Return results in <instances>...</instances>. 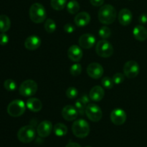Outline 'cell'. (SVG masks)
Returning a JSON list of instances; mask_svg holds the SVG:
<instances>
[{
    "mask_svg": "<svg viewBox=\"0 0 147 147\" xmlns=\"http://www.w3.org/2000/svg\"><path fill=\"white\" fill-rule=\"evenodd\" d=\"M98 20L103 24H111L116 18V9L111 4L101 6L98 11Z\"/></svg>",
    "mask_w": 147,
    "mask_h": 147,
    "instance_id": "6da1fadb",
    "label": "cell"
},
{
    "mask_svg": "<svg viewBox=\"0 0 147 147\" xmlns=\"http://www.w3.org/2000/svg\"><path fill=\"white\" fill-rule=\"evenodd\" d=\"M29 14L32 21L36 24L42 23L45 20L46 10L43 5L40 3L33 4L30 7Z\"/></svg>",
    "mask_w": 147,
    "mask_h": 147,
    "instance_id": "7a4b0ae2",
    "label": "cell"
},
{
    "mask_svg": "<svg viewBox=\"0 0 147 147\" xmlns=\"http://www.w3.org/2000/svg\"><path fill=\"white\" fill-rule=\"evenodd\" d=\"M90 126L84 119L76 120L72 125L73 134L78 138L83 139L88 136L90 133Z\"/></svg>",
    "mask_w": 147,
    "mask_h": 147,
    "instance_id": "3957f363",
    "label": "cell"
},
{
    "mask_svg": "<svg viewBox=\"0 0 147 147\" xmlns=\"http://www.w3.org/2000/svg\"><path fill=\"white\" fill-rule=\"evenodd\" d=\"M35 129L31 125L23 126L17 132L19 141L24 144H28L32 142L35 138Z\"/></svg>",
    "mask_w": 147,
    "mask_h": 147,
    "instance_id": "277c9868",
    "label": "cell"
},
{
    "mask_svg": "<svg viewBox=\"0 0 147 147\" xmlns=\"http://www.w3.org/2000/svg\"><path fill=\"white\" fill-rule=\"evenodd\" d=\"M26 109V105L22 100H14L10 102L7 106V113L12 117H19L24 113Z\"/></svg>",
    "mask_w": 147,
    "mask_h": 147,
    "instance_id": "5b68a950",
    "label": "cell"
},
{
    "mask_svg": "<svg viewBox=\"0 0 147 147\" xmlns=\"http://www.w3.org/2000/svg\"><path fill=\"white\" fill-rule=\"evenodd\" d=\"M96 52L100 57L107 58L113 55V47L109 41L106 40H101L96 44Z\"/></svg>",
    "mask_w": 147,
    "mask_h": 147,
    "instance_id": "8992f818",
    "label": "cell"
},
{
    "mask_svg": "<svg viewBox=\"0 0 147 147\" xmlns=\"http://www.w3.org/2000/svg\"><path fill=\"white\" fill-rule=\"evenodd\" d=\"M37 88L38 86L35 81L27 80L20 85L19 92L20 94L24 97H32L37 93Z\"/></svg>",
    "mask_w": 147,
    "mask_h": 147,
    "instance_id": "52a82bcc",
    "label": "cell"
},
{
    "mask_svg": "<svg viewBox=\"0 0 147 147\" xmlns=\"http://www.w3.org/2000/svg\"><path fill=\"white\" fill-rule=\"evenodd\" d=\"M86 115L93 122H98L103 116L101 109L95 103H89L86 109Z\"/></svg>",
    "mask_w": 147,
    "mask_h": 147,
    "instance_id": "ba28073f",
    "label": "cell"
},
{
    "mask_svg": "<svg viewBox=\"0 0 147 147\" xmlns=\"http://www.w3.org/2000/svg\"><path fill=\"white\" fill-rule=\"evenodd\" d=\"M140 67L139 64L134 60H129L123 66V73L129 79L136 78L139 75Z\"/></svg>",
    "mask_w": 147,
    "mask_h": 147,
    "instance_id": "9c48e42d",
    "label": "cell"
},
{
    "mask_svg": "<svg viewBox=\"0 0 147 147\" xmlns=\"http://www.w3.org/2000/svg\"><path fill=\"white\" fill-rule=\"evenodd\" d=\"M111 120L116 126L123 125L126 121V113L121 109H116L111 113Z\"/></svg>",
    "mask_w": 147,
    "mask_h": 147,
    "instance_id": "30bf717a",
    "label": "cell"
},
{
    "mask_svg": "<svg viewBox=\"0 0 147 147\" xmlns=\"http://www.w3.org/2000/svg\"><path fill=\"white\" fill-rule=\"evenodd\" d=\"M87 73L90 78L93 79H99L103 74V68L98 63H92L87 67Z\"/></svg>",
    "mask_w": 147,
    "mask_h": 147,
    "instance_id": "8fae6325",
    "label": "cell"
},
{
    "mask_svg": "<svg viewBox=\"0 0 147 147\" xmlns=\"http://www.w3.org/2000/svg\"><path fill=\"white\" fill-rule=\"evenodd\" d=\"M78 44L82 48L90 49L96 44V37L89 33L83 34L79 38Z\"/></svg>",
    "mask_w": 147,
    "mask_h": 147,
    "instance_id": "7c38bea8",
    "label": "cell"
},
{
    "mask_svg": "<svg viewBox=\"0 0 147 147\" xmlns=\"http://www.w3.org/2000/svg\"><path fill=\"white\" fill-rule=\"evenodd\" d=\"M78 112L75 106L71 105H67L65 106L62 110V116L65 120L67 121H73L77 119L78 116Z\"/></svg>",
    "mask_w": 147,
    "mask_h": 147,
    "instance_id": "4fadbf2b",
    "label": "cell"
},
{
    "mask_svg": "<svg viewBox=\"0 0 147 147\" xmlns=\"http://www.w3.org/2000/svg\"><path fill=\"white\" fill-rule=\"evenodd\" d=\"M53 130V124L50 121H43L38 125L37 129V134L42 138H46L50 136Z\"/></svg>",
    "mask_w": 147,
    "mask_h": 147,
    "instance_id": "5bb4252c",
    "label": "cell"
},
{
    "mask_svg": "<svg viewBox=\"0 0 147 147\" xmlns=\"http://www.w3.org/2000/svg\"><path fill=\"white\" fill-rule=\"evenodd\" d=\"M67 56L72 61L78 62L83 57V51L79 46L73 45L69 47L67 50Z\"/></svg>",
    "mask_w": 147,
    "mask_h": 147,
    "instance_id": "9a60e30c",
    "label": "cell"
},
{
    "mask_svg": "<svg viewBox=\"0 0 147 147\" xmlns=\"http://www.w3.org/2000/svg\"><path fill=\"white\" fill-rule=\"evenodd\" d=\"M41 45V40L38 36L32 35L27 37L24 42V47L27 50L33 51L39 48Z\"/></svg>",
    "mask_w": 147,
    "mask_h": 147,
    "instance_id": "2e32d148",
    "label": "cell"
},
{
    "mask_svg": "<svg viewBox=\"0 0 147 147\" xmlns=\"http://www.w3.org/2000/svg\"><path fill=\"white\" fill-rule=\"evenodd\" d=\"M119 22L121 25L127 26L132 21V13L128 9H122L118 15Z\"/></svg>",
    "mask_w": 147,
    "mask_h": 147,
    "instance_id": "e0dca14e",
    "label": "cell"
},
{
    "mask_svg": "<svg viewBox=\"0 0 147 147\" xmlns=\"http://www.w3.org/2000/svg\"><path fill=\"white\" fill-rule=\"evenodd\" d=\"M75 24L78 27H83L88 25L90 22V16L88 13L80 12L75 17L74 19Z\"/></svg>",
    "mask_w": 147,
    "mask_h": 147,
    "instance_id": "ac0fdd59",
    "label": "cell"
},
{
    "mask_svg": "<svg viewBox=\"0 0 147 147\" xmlns=\"http://www.w3.org/2000/svg\"><path fill=\"white\" fill-rule=\"evenodd\" d=\"M104 90L101 86H96L93 87L89 93V97L93 101L98 102L104 97Z\"/></svg>",
    "mask_w": 147,
    "mask_h": 147,
    "instance_id": "d6986e66",
    "label": "cell"
},
{
    "mask_svg": "<svg viewBox=\"0 0 147 147\" xmlns=\"http://www.w3.org/2000/svg\"><path fill=\"white\" fill-rule=\"evenodd\" d=\"M134 37L138 41L143 42L147 39V30L142 25H137L133 30Z\"/></svg>",
    "mask_w": 147,
    "mask_h": 147,
    "instance_id": "ffe728a7",
    "label": "cell"
},
{
    "mask_svg": "<svg viewBox=\"0 0 147 147\" xmlns=\"http://www.w3.org/2000/svg\"><path fill=\"white\" fill-rule=\"evenodd\" d=\"M26 106L31 111L39 112L40 111H41L42 108V103L40 101V100L36 98H30L27 100Z\"/></svg>",
    "mask_w": 147,
    "mask_h": 147,
    "instance_id": "44dd1931",
    "label": "cell"
},
{
    "mask_svg": "<svg viewBox=\"0 0 147 147\" xmlns=\"http://www.w3.org/2000/svg\"><path fill=\"white\" fill-rule=\"evenodd\" d=\"M11 27V21L7 15H0V32L5 33Z\"/></svg>",
    "mask_w": 147,
    "mask_h": 147,
    "instance_id": "7402d4cb",
    "label": "cell"
},
{
    "mask_svg": "<svg viewBox=\"0 0 147 147\" xmlns=\"http://www.w3.org/2000/svg\"><path fill=\"white\" fill-rule=\"evenodd\" d=\"M53 131H54V133L56 136L61 137V136H64L67 134V127L64 123H58L55 125Z\"/></svg>",
    "mask_w": 147,
    "mask_h": 147,
    "instance_id": "603a6c76",
    "label": "cell"
},
{
    "mask_svg": "<svg viewBox=\"0 0 147 147\" xmlns=\"http://www.w3.org/2000/svg\"><path fill=\"white\" fill-rule=\"evenodd\" d=\"M67 10L70 14H77L80 10V4L76 0H70L67 3Z\"/></svg>",
    "mask_w": 147,
    "mask_h": 147,
    "instance_id": "cb8c5ba5",
    "label": "cell"
},
{
    "mask_svg": "<svg viewBox=\"0 0 147 147\" xmlns=\"http://www.w3.org/2000/svg\"><path fill=\"white\" fill-rule=\"evenodd\" d=\"M50 4L53 9L61 11L67 5V0H51Z\"/></svg>",
    "mask_w": 147,
    "mask_h": 147,
    "instance_id": "d4e9b609",
    "label": "cell"
},
{
    "mask_svg": "<svg viewBox=\"0 0 147 147\" xmlns=\"http://www.w3.org/2000/svg\"><path fill=\"white\" fill-rule=\"evenodd\" d=\"M45 30L47 32V33H53L56 30V27H57V25H56L55 22L52 19H47L45 21L44 24Z\"/></svg>",
    "mask_w": 147,
    "mask_h": 147,
    "instance_id": "484cf974",
    "label": "cell"
},
{
    "mask_svg": "<svg viewBox=\"0 0 147 147\" xmlns=\"http://www.w3.org/2000/svg\"><path fill=\"white\" fill-rule=\"evenodd\" d=\"M86 104L83 103L80 98L77 100L75 103V107L77 109L78 112L80 115H84L86 113Z\"/></svg>",
    "mask_w": 147,
    "mask_h": 147,
    "instance_id": "4316f807",
    "label": "cell"
},
{
    "mask_svg": "<svg viewBox=\"0 0 147 147\" xmlns=\"http://www.w3.org/2000/svg\"><path fill=\"white\" fill-rule=\"evenodd\" d=\"M4 87L7 91H14L17 88V83L12 79H7L4 81Z\"/></svg>",
    "mask_w": 147,
    "mask_h": 147,
    "instance_id": "83f0119b",
    "label": "cell"
},
{
    "mask_svg": "<svg viewBox=\"0 0 147 147\" xmlns=\"http://www.w3.org/2000/svg\"><path fill=\"white\" fill-rule=\"evenodd\" d=\"M99 36L101 37L103 40H106V39L109 38L111 34V31L110 28H109L106 26H103V27H100V29L98 31Z\"/></svg>",
    "mask_w": 147,
    "mask_h": 147,
    "instance_id": "f1b7e54d",
    "label": "cell"
},
{
    "mask_svg": "<svg viewBox=\"0 0 147 147\" xmlns=\"http://www.w3.org/2000/svg\"><path fill=\"white\" fill-rule=\"evenodd\" d=\"M82 72V66L79 63L73 64L70 68V73L73 76H78Z\"/></svg>",
    "mask_w": 147,
    "mask_h": 147,
    "instance_id": "f546056e",
    "label": "cell"
},
{
    "mask_svg": "<svg viewBox=\"0 0 147 147\" xmlns=\"http://www.w3.org/2000/svg\"><path fill=\"white\" fill-rule=\"evenodd\" d=\"M101 83L103 87L107 89H111L114 86V82H113V78L110 77H104L101 80Z\"/></svg>",
    "mask_w": 147,
    "mask_h": 147,
    "instance_id": "4dcf8cb0",
    "label": "cell"
},
{
    "mask_svg": "<svg viewBox=\"0 0 147 147\" xmlns=\"http://www.w3.org/2000/svg\"><path fill=\"white\" fill-rule=\"evenodd\" d=\"M78 95V91L75 87H70L66 90V96L68 98L73 99L76 98Z\"/></svg>",
    "mask_w": 147,
    "mask_h": 147,
    "instance_id": "1f68e13d",
    "label": "cell"
},
{
    "mask_svg": "<svg viewBox=\"0 0 147 147\" xmlns=\"http://www.w3.org/2000/svg\"><path fill=\"white\" fill-rule=\"evenodd\" d=\"M113 80L114 82V84L119 85L122 83L124 80V76L121 73H117L113 76Z\"/></svg>",
    "mask_w": 147,
    "mask_h": 147,
    "instance_id": "d6a6232c",
    "label": "cell"
},
{
    "mask_svg": "<svg viewBox=\"0 0 147 147\" xmlns=\"http://www.w3.org/2000/svg\"><path fill=\"white\" fill-rule=\"evenodd\" d=\"M9 42V37L5 33L0 34V45H6Z\"/></svg>",
    "mask_w": 147,
    "mask_h": 147,
    "instance_id": "836d02e7",
    "label": "cell"
},
{
    "mask_svg": "<svg viewBox=\"0 0 147 147\" xmlns=\"http://www.w3.org/2000/svg\"><path fill=\"white\" fill-rule=\"evenodd\" d=\"M64 30L66 33L71 34L75 31V27L71 24H66L64 25Z\"/></svg>",
    "mask_w": 147,
    "mask_h": 147,
    "instance_id": "e575fe53",
    "label": "cell"
},
{
    "mask_svg": "<svg viewBox=\"0 0 147 147\" xmlns=\"http://www.w3.org/2000/svg\"><path fill=\"white\" fill-rule=\"evenodd\" d=\"M90 2L94 7H101L104 3V0H90Z\"/></svg>",
    "mask_w": 147,
    "mask_h": 147,
    "instance_id": "d590c367",
    "label": "cell"
},
{
    "mask_svg": "<svg viewBox=\"0 0 147 147\" xmlns=\"http://www.w3.org/2000/svg\"><path fill=\"white\" fill-rule=\"evenodd\" d=\"M139 22L140 24H145L147 23V14H142L139 16Z\"/></svg>",
    "mask_w": 147,
    "mask_h": 147,
    "instance_id": "8d00e7d4",
    "label": "cell"
},
{
    "mask_svg": "<svg viewBox=\"0 0 147 147\" xmlns=\"http://www.w3.org/2000/svg\"><path fill=\"white\" fill-rule=\"evenodd\" d=\"M80 99L83 102V103H86V105L89 104V103H90V100H91V99L90 98V97H89V96H87V95H83V96H82Z\"/></svg>",
    "mask_w": 147,
    "mask_h": 147,
    "instance_id": "74e56055",
    "label": "cell"
},
{
    "mask_svg": "<svg viewBox=\"0 0 147 147\" xmlns=\"http://www.w3.org/2000/svg\"><path fill=\"white\" fill-rule=\"evenodd\" d=\"M65 147H81L80 146V144L76 143V142H70V143L67 144L66 145Z\"/></svg>",
    "mask_w": 147,
    "mask_h": 147,
    "instance_id": "f35d334b",
    "label": "cell"
},
{
    "mask_svg": "<svg viewBox=\"0 0 147 147\" xmlns=\"http://www.w3.org/2000/svg\"><path fill=\"white\" fill-rule=\"evenodd\" d=\"M86 147H92V146H86Z\"/></svg>",
    "mask_w": 147,
    "mask_h": 147,
    "instance_id": "ab89813d",
    "label": "cell"
}]
</instances>
